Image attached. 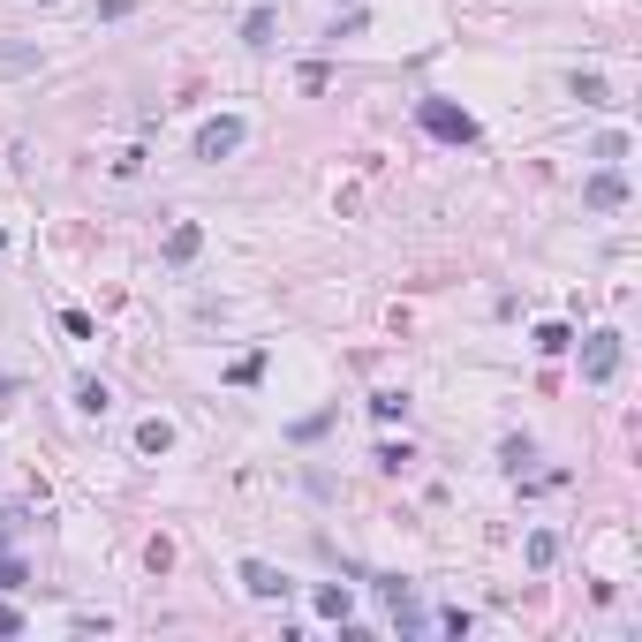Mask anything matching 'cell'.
Instances as JSON below:
<instances>
[{
  "label": "cell",
  "instance_id": "obj_1",
  "mask_svg": "<svg viewBox=\"0 0 642 642\" xmlns=\"http://www.w3.org/2000/svg\"><path fill=\"white\" fill-rule=\"evenodd\" d=\"M416 121L439 136V144H476V114H469V106H454V99H423Z\"/></svg>",
  "mask_w": 642,
  "mask_h": 642
},
{
  "label": "cell",
  "instance_id": "obj_2",
  "mask_svg": "<svg viewBox=\"0 0 642 642\" xmlns=\"http://www.w3.org/2000/svg\"><path fill=\"white\" fill-rule=\"evenodd\" d=\"M242 136H250V121H242V114H212V121L197 129V159H212V167H220V159L242 152Z\"/></svg>",
  "mask_w": 642,
  "mask_h": 642
},
{
  "label": "cell",
  "instance_id": "obj_3",
  "mask_svg": "<svg viewBox=\"0 0 642 642\" xmlns=\"http://www.w3.org/2000/svg\"><path fill=\"white\" fill-rule=\"evenodd\" d=\"M620 363H627V340L620 333H590V340H582V378H590V386H612Z\"/></svg>",
  "mask_w": 642,
  "mask_h": 642
},
{
  "label": "cell",
  "instance_id": "obj_4",
  "mask_svg": "<svg viewBox=\"0 0 642 642\" xmlns=\"http://www.w3.org/2000/svg\"><path fill=\"white\" fill-rule=\"evenodd\" d=\"M242 590H250L257 605H280V597H288L295 582L280 575V567H272V559H242Z\"/></svg>",
  "mask_w": 642,
  "mask_h": 642
},
{
  "label": "cell",
  "instance_id": "obj_5",
  "mask_svg": "<svg viewBox=\"0 0 642 642\" xmlns=\"http://www.w3.org/2000/svg\"><path fill=\"white\" fill-rule=\"evenodd\" d=\"M582 204H590V212H620V204H627V174L620 167H597L590 182H582Z\"/></svg>",
  "mask_w": 642,
  "mask_h": 642
},
{
  "label": "cell",
  "instance_id": "obj_6",
  "mask_svg": "<svg viewBox=\"0 0 642 642\" xmlns=\"http://www.w3.org/2000/svg\"><path fill=\"white\" fill-rule=\"evenodd\" d=\"M197 250H204V227H197V220H182V227L167 235V265H189Z\"/></svg>",
  "mask_w": 642,
  "mask_h": 642
},
{
  "label": "cell",
  "instance_id": "obj_7",
  "mask_svg": "<svg viewBox=\"0 0 642 642\" xmlns=\"http://www.w3.org/2000/svg\"><path fill=\"white\" fill-rule=\"evenodd\" d=\"M167 446H174V423L167 416H144V423H136V454H167Z\"/></svg>",
  "mask_w": 642,
  "mask_h": 642
},
{
  "label": "cell",
  "instance_id": "obj_8",
  "mask_svg": "<svg viewBox=\"0 0 642 642\" xmlns=\"http://www.w3.org/2000/svg\"><path fill=\"white\" fill-rule=\"evenodd\" d=\"M272 31H280V16H272V8H250V16H242V46L265 53V46H272Z\"/></svg>",
  "mask_w": 642,
  "mask_h": 642
},
{
  "label": "cell",
  "instance_id": "obj_9",
  "mask_svg": "<svg viewBox=\"0 0 642 642\" xmlns=\"http://www.w3.org/2000/svg\"><path fill=\"white\" fill-rule=\"evenodd\" d=\"M567 91H575L582 106H612V91H605V76H597V68H575V76H567Z\"/></svg>",
  "mask_w": 642,
  "mask_h": 642
},
{
  "label": "cell",
  "instance_id": "obj_10",
  "mask_svg": "<svg viewBox=\"0 0 642 642\" xmlns=\"http://www.w3.org/2000/svg\"><path fill=\"white\" fill-rule=\"evenodd\" d=\"M76 408H84V416H106V408H114V393H106L99 378H76Z\"/></svg>",
  "mask_w": 642,
  "mask_h": 642
},
{
  "label": "cell",
  "instance_id": "obj_11",
  "mask_svg": "<svg viewBox=\"0 0 642 642\" xmlns=\"http://www.w3.org/2000/svg\"><path fill=\"white\" fill-rule=\"evenodd\" d=\"M310 605H318L325 620H348V582H325V590L310 597Z\"/></svg>",
  "mask_w": 642,
  "mask_h": 642
},
{
  "label": "cell",
  "instance_id": "obj_12",
  "mask_svg": "<svg viewBox=\"0 0 642 642\" xmlns=\"http://www.w3.org/2000/svg\"><path fill=\"white\" fill-rule=\"evenodd\" d=\"M499 461H507V469H514V476H529V461H537V446H529V439H522V431H514V439H507V446H499Z\"/></svg>",
  "mask_w": 642,
  "mask_h": 642
},
{
  "label": "cell",
  "instance_id": "obj_13",
  "mask_svg": "<svg viewBox=\"0 0 642 642\" xmlns=\"http://www.w3.org/2000/svg\"><path fill=\"white\" fill-rule=\"evenodd\" d=\"M371 416H378V423H401V416H408V393H393V386L371 393Z\"/></svg>",
  "mask_w": 642,
  "mask_h": 642
},
{
  "label": "cell",
  "instance_id": "obj_14",
  "mask_svg": "<svg viewBox=\"0 0 642 642\" xmlns=\"http://www.w3.org/2000/svg\"><path fill=\"white\" fill-rule=\"evenodd\" d=\"M590 159H597V167H620V159H627V136H620V129L597 136V152H590Z\"/></svg>",
  "mask_w": 642,
  "mask_h": 642
},
{
  "label": "cell",
  "instance_id": "obj_15",
  "mask_svg": "<svg viewBox=\"0 0 642 642\" xmlns=\"http://www.w3.org/2000/svg\"><path fill=\"white\" fill-rule=\"evenodd\" d=\"M537 348L544 355H567V348H575V333H567V325H537Z\"/></svg>",
  "mask_w": 642,
  "mask_h": 642
},
{
  "label": "cell",
  "instance_id": "obj_16",
  "mask_svg": "<svg viewBox=\"0 0 642 642\" xmlns=\"http://www.w3.org/2000/svg\"><path fill=\"white\" fill-rule=\"evenodd\" d=\"M552 559H559V537H552V529H537V537H529V567H552Z\"/></svg>",
  "mask_w": 642,
  "mask_h": 642
},
{
  "label": "cell",
  "instance_id": "obj_17",
  "mask_svg": "<svg viewBox=\"0 0 642 642\" xmlns=\"http://www.w3.org/2000/svg\"><path fill=\"white\" fill-rule=\"evenodd\" d=\"M23 582H31V567L16 552H0V590H23Z\"/></svg>",
  "mask_w": 642,
  "mask_h": 642
},
{
  "label": "cell",
  "instance_id": "obj_18",
  "mask_svg": "<svg viewBox=\"0 0 642 642\" xmlns=\"http://www.w3.org/2000/svg\"><path fill=\"white\" fill-rule=\"evenodd\" d=\"M227 378H235V386H257V378H265V355H242V363H235Z\"/></svg>",
  "mask_w": 642,
  "mask_h": 642
},
{
  "label": "cell",
  "instance_id": "obj_19",
  "mask_svg": "<svg viewBox=\"0 0 642 642\" xmlns=\"http://www.w3.org/2000/svg\"><path fill=\"white\" fill-rule=\"evenodd\" d=\"M0 68H38V53L31 46H0Z\"/></svg>",
  "mask_w": 642,
  "mask_h": 642
},
{
  "label": "cell",
  "instance_id": "obj_20",
  "mask_svg": "<svg viewBox=\"0 0 642 642\" xmlns=\"http://www.w3.org/2000/svg\"><path fill=\"white\" fill-rule=\"evenodd\" d=\"M16 627H23V620H16V605H0V635H16Z\"/></svg>",
  "mask_w": 642,
  "mask_h": 642
}]
</instances>
